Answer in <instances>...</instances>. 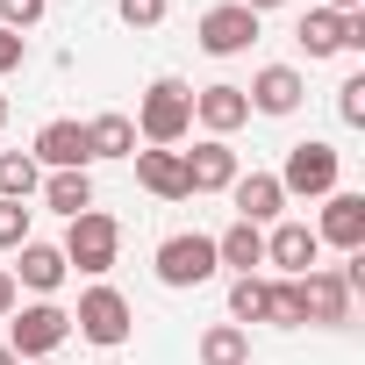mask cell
I'll return each instance as SVG.
<instances>
[{
	"mask_svg": "<svg viewBox=\"0 0 365 365\" xmlns=\"http://www.w3.org/2000/svg\"><path fill=\"white\" fill-rule=\"evenodd\" d=\"M65 272H72V265H65V251H58V244H36V237H29V244H22V258H15V279H22V287H36V294H58V287H65Z\"/></svg>",
	"mask_w": 365,
	"mask_h": 365,
	"instance_id": "17",
	"label": "cell"
},
{
	"mask_svg": "<svg viewBox=\"0 0 365 365\" xmlns=\"http://www.w3.org/2000/svg\"><path fill=\"white\" fill-rule=\"evenodd\" d=\"M36 365H58V358H36Z\"/></svg>",
	"mask_w": 365,
	"mask_h": 365,
	"instance_id": "37",
	"label": "cell"
},
{
	"mask_svg": "<svg viewBox=\"0 0 365 365\" xmlns=\"http://www.w3.org/2000/svg\"><path fill=\"white\" fill-rule=\"evenodd\" d=\"M43 8H51V0H0V29H15V36H22V29L43 22Z\"/></svg>",
	"mask_w": 365,
	"mask_h": 365,
	"instance_id": "27",
	"label": "cell"
},
{
	"mask_svg": "<svg viewBox=\"0 0 365 365\" xmlns=\"http://www.w3.org/2000/svg\"><path fill=\"white\" fill-rule=\"evenodd\" d=\"M36 165H51V172H86V165H93L86 122H43V129H36Z\"/></svg>",
	"mask_w": 365,
	"mask_h": 365,
	"instance_id": "8",
	"label": "cell"
},
{
	"mask_svg": "<svg viewBox=\"0 0 365 365\" xmlns=\"http://www.w3.org/2000/svg\"><path fill=\"white\" fill-rule=\"evenodd\" d=\"M0 315H15V272H0Z\"/></svg>",
	"mask_w": 365,
	"mask_h": 365,
	"instance_id": "32",
	"label": "cell"
},
{
	"mask_svg": "<svg viewBox=\"0 0 365 365\" xmlns=\"http://www.w3.org/2000/svg\"><path fill=\"white\" fill-rule=\"evenodd\" d=\"M215 265H237V279H244L251 265H265V230H258V222L222 230V237H215Z\"/></svg>",
	"mask_w": 365,
	"mask_h": 365,
	"instance_id": "18",
	"label": "cell"
},
{
	"mask_svg": "<svg viewBox=\"0 0 365 365\" xmlns=\"http://www.w3.org/2000/svg\"><path fill=\"white\" fill-rule=\"evenodd\" d=\"M65 265H79V272H108L115 265V251H122V222L115 215H101V208H86V215H72V230H65Z\"/></svg>",
	"mask_w": 365,
	"mask_h": 365,
	"instance_id": "3",
	"label": "cell"
},
{
	"mask_svg": "<svg viewBox=\"0 0 365 365\" xmlns=\"http://www.w3.org/2000/svg\"><path fill=\"white\" fill-rule=\"evenodd\" d=\"M0 129H8V93H0Z\"/></svg>",
	"mask_w": 365,
	"mask_h": 365,
	"instance_id": "36",
	"label": "cell"
},
{
	"mask_svg": "<svg viewBox=\"0 0 365 365\" xmlns=\"http://www.w3.org/2000/svg\"><path fill=\"white\" fill-rule=\"evenodd\" d=\"M115 8H122L129 29H158V22H165V0H115Z\"/></svg>",
	"mask_w": 365,
	"mask_h": 365,
	"instance_id": "29",
	"label": "cell"
},
{
	"mask_svg": "<svg viewBox=\"0 0 365 365\" xmlns=\"http://www.w3.org/2000/svg\"><path fill=\"white\" fill-rule=\"evenodd\" d=\"M322 8H329V15H358V8H365V0H322Z\"/></svg>",
	"mask_w": 365,
	"mask_h": 365,
	"instance_id": "33",
	"label": "cell"
},
{
	"mask_svg": "<svg viewBox=\"0 0 365 365\" xmlns=\"http://www.w3.org/2000/svg\"><path fill=\"white\" fill-rule=\"evenodd\" d=\"M222 265H215V237H201V230H179V237H165L158 244V279L165 287H208Z\"/></svg>",
	"mask_w": 365,
	"mask_h": 365,
	"instance_id": "5",
	"label": "cell"
},
{
	"mask_svg": "<svg viewBox=\"0 0 365 365\" xmlns=\"http://www.w3.org/2000/svg\"><path fill=\"white\" fill-rule=\"evenodd\" d=\"M230 201H237V222H272L287 208V194H279L272 172H237L230 179Z\"/></svg>",
	"mask_w": 365,
	"mask_h": 365,
	"instance_id": "16",
	"label": "cell"
},
{
	"mask_svg": "<svg viewBox=\"0 0 365 365\" xmlns=\"http://www.w3.org/2000/svg\"><path fill=\"white\" fill-rule=\"evenodd\" d=\"M344 51H365V8H358V15H344Z\"/></svg>",
	"mask_w": 365,
	"mask_h": 365,
	"instance_id": "31",
	"label": "cell"
},
{
	"mask_svg": "<svg viewBox=\"0 0 365 365\" xmlns=\"http://www.w3.org/2000/svg\"><path fill=\"white\" fill-rule=\"evenodd\" d=\"M22 58H29V43H22L15 29H0V79H8V72H22Z\"/></svg>",
	"mask_w": 365,
	"mask_h": 365,
	"instance_id": "30",
	"label": "cell"
},
{
	"mask_svg": "<svg viewBox=\"0 0 365 365\" xmlns=\"http://www.w3.org/2000/svg\"><path fill=\"white\" fill-rule=\"evenodd\" d=\"M301 308L315 329H336V322H351V287L329 265H315V272H301Z\"/></svg>",
	"mask_w": 365,
	"mask_h": 365,
	"instance_id": "10",
	"label": "cell"
},
{
	"mask_svg": "<svg viewBox=\"0 0 365 365\" xmlns=\"http://www.w3.org/2000/svg\"><path fill=\"white\" fill-rule=\"evenodd\" d=\"M265 294H272V279L244 272V279L230 287V322H237V329H244V322H265Z\"/></svg>",
	"mask_w": 365,
	"mask_h": 365,
	"instance_id": "24",
	"label": "cell"
},
{
	"mask_svg": "<svg viewBox=\"0 0 365 365\" xmlns=\"http://www.w3.org/2000/svg\"><path fill=\"white\" fill-rule=\"evenodd\" d=\"M0 365H22V358H15V351H8V344H0Z\"/></svg>",
	"mask_w": 365,
	"mask_h": 365,
	"instance_id": "35",
	"label": "cell"
},
{
	"mask_svg": "<svg viewBox=\"0 0 365 365\" xmlns=\"http://www.w3.org/2000/svg\"><path fill=\"white\" fill-rule=\"evenodd\" d=\"M43 187V165L29 150H0V201H29Z\"/></svg>",
	"mask_w": 365,
	"mask_h": 365,
	"instance_id": "23",
	"label": "cell"
},
{
	"mask_svg": "<svg viewBox=\"0 0 365 365\" xmlns=\"http://www.w3.org/2000/svg\"><path fill=\"white\" fill-rule=\"evenodd\" d=\"M244 8H251V15H272V8H287V0H244Z\"/></svg>",
	"mask_w": 365,
	"mask_h": 365,
	"instance_id": "34",
	"label": "cell"
},
{
	"mask_svg": "<svg viewBox=\"0 0 365 365\" xmlns=\"http://www.w3.org/2000/svg\"><path fill=\"white\" fill-rule=\"evenodd\" d=\"M201 365H251V329H237V322L201 329Z\"/></svg>",
	"mask_w": 365,
	"mask_h": 365,
	"instance_id": "21",
	"label": "cell"
},
{
	"mask_svg": "<svg viewBox=\"0 0 365 365\" xmlns=\"http://www.w3.org/2000/svg\"><path fill=\"white\" fill-rule=\"evenodd\" d=\"M29 201H0V251H22L29 244Z\"/></svg>",
	"mask_w": 365,
	"mask_h": 365,
	"instance_id": "26",
	"label": "cell"
},
{
	"mask_svg": "<svg viewBox=\"0 0 365 365\" xmlns=\"http://www.w3.org/2000/svg\"><path fill=\"white\" fill-rule=\"evenodd\" d=\"M136 187L158 201H194L187 194V158L179 150H136Z\"/></svg>",
	"mask_w": 365,
	"mask_h": 365,
	"instance_id": "14",
	"label": "cell"
},
{
	"mask_svg": "<svg viewBox=\"0 0 365 365\" xmlns=\"http://www.w3.org/2000/svg\"><path fill=\"white\" fill-rule=\"evenodd\" d=\"M194 36H201V51H208V58H237V51H251V43H258V15L244 8V0H222V8H208V15H201V29H194Z\"/></svg>",
	"mask_w": 365,
	"mask_h": 365,
	"instance_id": "7",
	"label": "cell"
},
{
	"mask_svg": "<svg viewBox=\"0 0 365 365\" xmlns=\"http://www.w3.org/2000/svg\"><path fill=\"white\" fill-rule=\"evenodd\" d=\"M187 158V194H230V179H237V150L222 136L194 143V150H179Z\"/></svg>",
	"mask_w": 365,
	"mask_h": 365,
	"instance_id": "11",
	"label": "cell"
},
{
	"mask_svg": "<svg viewBox=\"0 0 365 365\" xmlns=\"http://www.w3.org/2000/svg\"><path fill=\"white\" fill-rule=\"evenodd\" d=\"M86 143H93V158H136V122L129 115H93Z\"/></svg>",
	"mask_w": 365,
	"mask_h": 365,
	"instance_id": "20",
	"label": "cell"
},
{
	"mask_svg": "<svg viewBox=\"0 0 365 365\" xmlns=\"http://www.w3.org/2000/svg\"><path fill=\"white\" fill-rule=\"evenodd\" d=\"M43 201L72 222V215H86V208H93V179H86V172H51V179H43Z\"/></svg>",
	"mask_w": 365,
	"mask_h": 365,
	"instance_id": "22",
	"label": "cell"
},
{
	"mask_svg": "<svg viewBox=\"0 0 365 365\" xmlns=\"http://www.w3.org/2000/svg\"><path fill=\"white\" fill-rule=\"evenodd\" d=\"M72 336V315L58 308V301H36V308H22V315H8V351L22 358V365H36V358H58V344Z\"/></svg>",
	"mask_w": 365,
	"mask_h": 365,
	"instance_id": "4",
	"label": "cell"
},
{
	"mask_svg": "<svg viewBox=\"0 0 365 365\" xmlns=\"http://www.w3.org/2000/svg\"><path fill=\"white\" fill-rule=\"evenodd\" d=\"M279 179V194H308V201H329L336 194V179H344V158H336V143H294L287 150V165L272 172Z\"/></svg>",
	"mask_w": 365,
	"mask_h": 365,
	"instance_id": "2",
	"label": "cell"
},
{
	"mask_svg": "<svg viewBox=\"0 0 365 365\" xmlns=\"http://www.w3.org/2000/svg\"><path fill=\"white\" fill-rule=\"evenodd\" d=\"M187 129H194V86H187V79H150V93H143V108H136V136H143L150 150H172Z\"/></svg>",
	"mask_w": 365,
	"mask_h": 365,
	"instance_id": "1",
	"label": "cell"
},
{
	"mask_svg": "<svg viewBox=\"0 0 365 365\" xmlns=\"http://www.w3.org/2000/svg\"><path fill=\"white\" fill-rule=\"evenodd\" d=\"M336 115H344L351 129H365V72H351V79L336 86Z\"/></svg>",
	"mask_w": 365,
	"mask_h": 365,
	"instance_id": "28",
	"label": "cell"
},
{
	"mask_svg": "<svg viewBox=\"0 0 365 365\" xmlns=\"http://www.w3.org/2000/svg\"><path fill=\"white\" fill-rule=\"evenodd\" d=\"M265 322H279V329H308V308H301V279H279V287L265 294Z\"/></svg>",
	"mask_w": 365,
	"mask_h": 365,
	"instance_id": "25",
	"label": "cell"
},
{
	"mask_svg": "<svg viewBox=\"0 0 365 365\" xmlns=\"http://www.w3.org/2000/svg\"><path fill=\"white\" fill-rule=\"evenodd\" d=\"M194 122H201L208 136H230V129H244V122H251V101H244V86H201V93H194Z\"/></svg>",
	"mask_w": 365,
	"mask_h": 365,
	"instance_id": "15",
	"label": "cell"
},
{
	"mask_svg": "<svg viewBox=\"0 0 365 365\" xmlns=\"http://www.w3.org/2000/svg\"><path fill=\"white\" fill-rule=\"evenodd\" d=\"M315 258H322V244H315V230H308V222H279V230L265 237V265H279L287 279L315 272Z\"/></svg>",
	"mask_w": 365,
	"mask_h": 365,
	"instance_id": "13",
	"label": "cell"
},
{
	"mask_svg": "<svg viewBox=\"0 0 365 365\" xmlns=\"http://www.w3.org/2000/svg\"><path fill=\"white\" fill-rule=\"evenodd\" d=\"M72 329H79L86 344L115 351V344H129V301H122L115 287H86V294H79V315H72Z\"/></svg>",
	"mask_w": 365,
	"mask_h": 365,
	"instance_id": "6",
	"label": "cell"
},
{
	"mask_svg": "<svg viewBox=\"0 0 365 365\" xmlns=\"http://www.w3.org/2000/svg\"><path fill=\"white\" fill-rule=\"evenodd\" d=\"M315 244H336V251H365V194H329L322 201V222H315Z\"/></svg>",
	"mask_w": 365,
	"mask_h": 365,
	"instance_id": "9",
	"label": "cell"
},
{
	"mask_svg": "<svg viewBox=\"0 0 365 365\" xmlns=\"http://www.w3.org/2000/svg\"><path fill=\"white\" fill-rule=\"evenodd\" d=\"M294 43H301L308 58H336V51H344V15H329V8H315V15H301V29H294Z\"/></svg>",
	"mask_w": 365,
	"mask_h": 365,
	"instance_id": "19",
	"label": "cell"
},
{
	"mask_svg": "<svg viewBox=\"0 0 365 365\" xmlns=\"http://www.w3.org/2000/svg\"><path fill=\"white\" fill-rule=\"evenodd\" d=\"M244 101H251L258 115H294V108L308 101V79H301L294 65H265V72L244 86Z\"/></svg>",
	"mask_w": 365,
	"mask_h": 365,
	"instance_id": "12",
	"label": "cell"
}]
</instances>
